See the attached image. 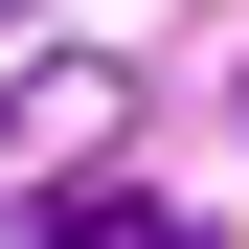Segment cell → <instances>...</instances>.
<instances>
[{"instance_id": "1", "label": "cell", "mask_w": 249, "mask_h": 249, "mask_svg": "<svg viewBox=\"0 0 249 249\" xmlns=\"http://www.w3.org/2000/svg\"><path fill=\"white\" fill-rule=\"evenodd\" d=\"M23 227H46V249H181V227H159L136 181H68V204H23Z\"/></svg>"}]
</instances>
